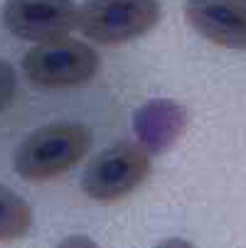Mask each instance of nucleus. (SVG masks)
<instances>
[{
    "instance_id": "obj_9",
    "label": "nucleus",
    "mask_w": 246,
    "mask_h": 248,
    "mask_svg": "<svg viewBox=\"0 0 246 248\" xmlns=\"http://www.w3.org/2000/svg\"><path fill=\"white\" fill-rule=\"evenodd\" d=\"M17 93V74L15 66L5 59H0V113L15 101Z\"/></svg>"
},
{
    "instance_id": "obj_2",
    "label": "nucleus",
    "mask_w": 246,
    "mask_h": 248,
    "mask_svg": "<svg viewBox=\"0 0 246 248\" xmlns=\"http://www.w3.org/2000/svg\"><path fill=\"white\" fill-rule=\"evenodd\" d=\"M98 64V54L86 42L57 37L34 45L22 57V72L40 89H74L96 77Z\"/></svg>"
},
{
    "instance_id": "obj_1",
    "label": "nucleus",
    "mask_w": 246,
    "mask_h": 248,
    "mask_svg": "<svg viewBox=\"0 0 246 248\" xmlns=\"http://www.w3.org/2000/svg\"><path fill=\"white\" fill-rule=\"evenodd\" d=\"M91 148V130L74 121H57L32 130L13 155L17 174L27 182H47L72 170Z\"/></svg>"
},
{
    "instance_id": "obj_4",
    "label": "nucleus",
    "mask_w": 246,
    "mask_h": 248,
    "mask_svg": "<svg viewBox=\"0 0 246 248\" xmlns=\"http://www.w3.org/2000/svg\"><path fill=\"white\" fill-rule=\"evenodd\" d=\"M150 174V153L131 140L101 150L82 174V189L94 202H116L135 192Z\"/></svg>"
},
{
    "instance_id": "obj_5",
    "label": "nucleus",
    "mask_w": 246,
    "mask_h": 248,
    "mask_svg": "<svg viewBox=\"0 0 246 248\" xmlns=\"http://www.w3.org/2000/svg\"><path fill=\"white\" fill-rule=\"evenodd\" d=\"M79 22L74 0H5L3 25L10 34L27 42L66 37Z\"/></svg>"
},
{
    "instance_id": "obj_6",
    "label": "nucleus",
    "mask_w": 246,
    "mask_h": 248,
    "mask_svg": "<svg viewBox=\"0 0 246 248\" xmlns=\"http://www.w3.org/2000/svg\"><path fill=\"white\" fill-rule=\"evenodd\" d=\"M185 20L207 42L246 52V0H185Z\"/></svg>"
},
{
    "instance_id": "obj_3",
    "label": "nucleus",
    "mask_w": 246,
    "mask_h": 248,
    "mask_svg": "<svg viewBox=\"0 0 246 248\" xmlns=\"http://www.w3.org/2000/svg\"><path fill=\"white\" fill-rule=\"evenodd\" d=\"M160 15V0H84L77 27L86 40L114 47L148 34Z\"/></svg>"
},
{
    "instance_id": "obj_8",
    "label": "nucleus",
    "mask_w": 246,
    "mask_h": 248,
    "mask_svg": "<svg viewBox=\"0 0 246 248\" xmlns=\"http://www.w3.org/2000/svg\"><path fill=\"white\" fill-rule=\"evenodd\" d=\"M32 229V209L30 204L0 185V241H17Z\"/></svg>"
},
{
    "instance_id": "obj_7",
    "label": "nucleus",
    "mask_w": 246,
    "mask_h": 248,
    "mask_svg": "<svg viewBox=\"0 0 246 248\" xmlns=\"http://www.w3.org/2000/svg\"><path fill=\"white\" fill-rule=\"evenodd\" d=\"M187 113L180 103L175 101H150L140 106L133 116V128L138 133V140L148 153H163L167 145H172L185 130Z\"/></svg>"
},
{
    "instance_id": "obj_10",
    "label": "nucleus",
    "mask_w": 246,
    "mask_h": 248,
    "mask_svg": "<svg viewBox=\"0 0 246 248\" xmlns=\"http://www.w3.org/2000/svg\"><path fill=\"white\" fill-rule=\"evenodd\" d=\"M69 243H89V246H91L94 241H91V238H79V236H74V238H66V241H64V246H69Z\"/></svg>"
}]
</instances>
